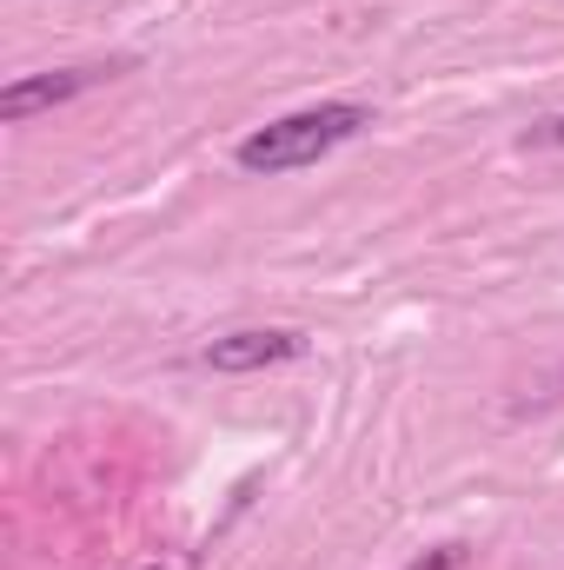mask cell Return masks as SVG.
I'll return each mask as SVG.
<instances>
[{"label": "cell", "mask_w": 564, "mask_h": 570, "mask_svg": "<svg viewBox=\"0 0 564 570\" xmlns=\"http://www.w3.org/2000/svg\"><path fill=\"white\" fill-rule=\"evenodd\" d=\"M94 80H107L100 67H60V73H33V80H13L0 94V120H33L47 107H67L74 94H87Z\"/></svg>", "instance_id": "cell-2"}, {"label": "cell", "mask_w": 564, "mask_h": 570, "mask_svg": "<svg viewBox=\"0 0 564 570\" xmlns=\"http://www.w3.org/2000/svg\"><path fill=\"white\" fill-rule=\"evenodd\" d=\"M146 570H166V564H146Z\"/></svg>", "instance_id": "cell-6"}, {"label": "cell", "mask_w": 564, "mask_h": 570, "mask_svg": "<svg viewBox=\"0 0 564 570\" xmlns=\"http://www.w3.org/2000/svg\"><path fill=\"white\" fill-rule=\"evenodd\" d=\"M359 127H366V107L325 100V107L285 114L273 127L246 134V140H240V166H246V173H299V166H319L332 146H346Z\"/></svg>", "instance_id": "cell-1"}, {"label": "cell", "mask_w": 564, "mask_h": 570, "mask_svg": "<svg viewBox=\"0 0 564 570\" xmlns=\"http://www.w3.org/2000/svg\"><path fill=\"white\" fill-rule=\"evenodd\" d=\"M458 564H465V551H458V544H438V551H425V558H412L406 570H458Z\"/></svg>", "instance_id": "cell-4"}, {"label": "cell", "mask_w": 564, "mask_h": 570, "mask_svg": "<svg viewBox=\"0 0 564 570\" xmlns=\"http://www.w3.org/2000/svg\"><path fill=\"white\" fill-rule=\"evenodd\" d=\"M299 352H305L299 332H226L206 345V365L213 372H266V365H285Z\"/></svg>", "instance_id": "cell-3"}, {"label": "cell", "mask_w": 564, "mask_h": 570, "mask_svg": "<svg viewBox=\"0 0 564 570\" xmlns=\"http://www.w3.org/2000/svg\"><path fill=\"white\" fill-rule=\"evenodd\" d=\"M552 140H558V146H564V120H558V127H552Z\"/></svg>", "instance_id": "cell-5"}]
</instances>
